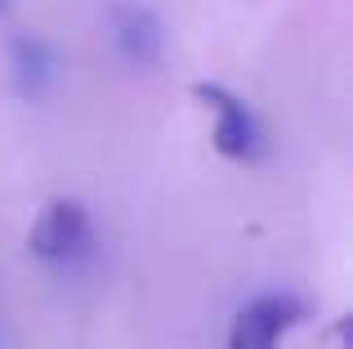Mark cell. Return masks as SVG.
Here are the masks:
<instances>
[{"label":"cell","mask_w":353,"mask_h":349,"mask_svg":"<svg viewBox=\"0 0 353 349\" xmlns=\"http://www.w3.org/2000/svg\"><path fill=\"white\" fill-rule=\"evenodd\" d=\"M27 255L41 260L54 273H85L99 255L94 219H90L85 201L77 197H54L50 206L36 215L32 233H27Z\"/></svg>","instance_id":"1"},{"label":"cell","mask_w":353,"mask_h":349,"mask_svg":"<svg viewBox=\"0 0 353 349\" xmlns=\"http://www.w3.org/2000/svg\"><path fill=\"white\" fill-rule=\"evenodd\" d=\"M9 14V0H0V18H5Z\"/></svg>","instance_id":"6"},{"label":"cell","mask_w":353,"mask_h":349,"mask_svg":"<svg viewBox=\"0 0 353 349\" xmlns=\"http://www.w3.org/2000/svg\"><path fill=\"white\" fill-rule=\"evenodd\" d=\"M304 318H309V305H304L300 296H286V291L255 296L250 305L237 309L224 349H277L282 336L291 332V327H300Z\"/></svg>","instance_id":"3"},{"label":"cell","mask_w":353,"mask_h":349,"mask_svg":"<svg viewBox=\"0 0 353 349\" xmlns=\"http://www.w3.org/2000/svg\"><path fill=\"white\" fill-rule=\"evenodd\" d=\"M5 54H9V77H14V90L18 99H27V103H36V99H45L54 90V81H59V50H54L45 36L36 32H14L5 41Z\"/></svg>","instance_id":"5"},{"label":"cell","mask_w":353,"mask_h":349,"mask_svg":"<svg viewBox=\"0 0 353 349\" xmlns=\"http://www.w3.org/2000/svg\"><path fill=\"white\" fill-rule=\"evenodd\" d=\"M108 27H112V45L130 68H161L165 63V23L152 5L143 0H117L108 9Z\"/></svg>","instance_id":"4"},{"label":"cell","mask_w":353,"mask_h":349,"mask_svg":"<svg viewBox=\"0 0 353 349\" xmlns=\"http://www.w3.org/2000/svg\"><path fill=\"white\" fill-rule=\"evenodd\" d=\"M192 99L215 117L210 143H215L219 157L237 161V166H255V161L268 157V130H264V121H259V112L241 94H233V90L219 86V81H197V86H192Z\"/></svg>","instance_id":"2"}]
</instances>
